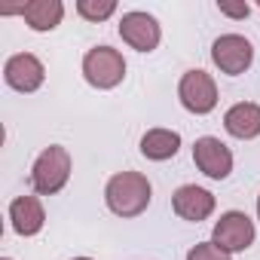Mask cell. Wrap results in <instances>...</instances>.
<instances>
[{
    "label": "cell",
    "instance_id": "obj_1",
    "mask_svg": "<svg viewBox=\"0 0 260 260\" xmlns=\"http://www.w3.org/2000/svg\"><path fill=\"white\" fill-rule=\"evenodd\" d=\"M150 196H153V187L144 175L138 172H119L107 181L104 187V199H107V208L116 214V217H138L141 211H147L150 205Z\"/></svg>",
    "mask_w": 260,
    "mask_h": 260
},
{
    "label": "cell",
    "instance_id": "obj_2",
    "mask_svg": "<svg viewBox=\"0 0 260 260\" xmlns=\"http://www.w3.org/2000/svg\"><path fill=\"white\" fill-rule=\"evenodd\" d=\"M68 178H71V153L61 144L46 147L31 169V187L40 196H55L68 184Z\"/></svg>",
    "mask_w": 260,
    "mask_h": 260
},
{
    "label": "cell",
    "instance_id": "obj_3",
    "mask_svg": "<svg viewBox=\"0 0 260 260\" xmlns=\"http://www.w3.org/2000/svg\"><path fill=\"white\" fill-rule=\"evenodd\" d=\"M83 77L95 89H113L125 77V61L110 46H95L83 55Z\"/></svg>",
    "mask_w": 260,
    "mask_h": 260
},
{
    "label": "cell",
    "instance_id": "obj_4",
    "mask_svg": "<svg viewBox=\"0 0 260 260\" xmlns=\"http://www.w3.org/2000/svg\"><path fill=\"white\" fill-rule=\"evenodd\" d=\"M211 61L220 68V74H230V77H239L251 68L254 61V46L251 40H245L242 34H223L214 40L211 46Z\"/></svg>",
    "mask_w": 260,
    "mask_h": 260
},
{
    "label": "cell",
    "instance_id": "obj_5",
    "mask_svg": "<svg viewBox=\"0 0 260 260\" xmlns=\"http://www.w3.org/2000/svg\"><path fill=\"white\" fill-rule=\"evenodd\" d=\"M178 98L190 113L205 116L217 104V86L205 71H187L181 77V83H178Z\"/></svg>",
    "mask_w": 260,
    "mask_h": 260
},
{
    "label": "cell",
    "instance_id": "obj_6",
    "mask_svg": "<svg viewBox=\"0 0 260 260\" xmlns=\"http://www.w3.org/2000/svg\"><path fill=\"white\" fill-rule=\"evenodd\" d=\"M211 242L217 248H223L226 254L245 251L254 242V223H251V217L245 211H226V214H220V220L214 223Z\"/></svg>",
    "mask_w": 260,
    "mask_h": 260
},
{
    "label": "cell",
    "instance_id": "obj_7",
    "mask_svg": "<svg viewBox=\"0 0 260 260\" xmlns=\"http://www.w3.org/2000/svg\"><path fill=\"white\" fill-rule=\"evenodd\" d=\"M193 162L211 181H223L233 172V153H230V147L220 138H211V135L196 138V144H193Z\"/></svg>",
    "mask_w": 260,
    "mask_h": 260
},
{
    "label": "cell",
    "instance_id": "obj_8",
    "mask_svg": "<svg viewBox=\"0 0 260 260\" xmlns=\"http://www.w3.org/2000/svg\"><path fill=\"white\" fill-rule=\"evenodd\" d=\"M119 37L138 49V52H153L162 40V31H159V22L150 16V13H125L119 19Z\"/></svg>",
    "mask_w": 260,
    "mask_h": 260
},
{
    "label": "cell",
    "instance_id": "obj_9",
    "mask_svg": "<svg viewBox=\"0 0 260 260\" xmlns=\"http://www.w3.org/2000/svg\"><path fill=\"white\" fill-rule=\"evenodd\" d=\"M4 80L16 89V92H37L46 80V71H43V61L31 52H19L13 58H7L4 64Z\"/></svg>",
    "mask_w": 260,
    "mask_h": 260
},
{
    "label": "cell",
    "instance_id": "obj_10",
    "mask_svg": "<svg viewBox=\"0 0 260 260\" xmlns=\"http://www.w3.org/2000/svg\"><path fill=\"white\" fill-rule=\"evenodd\" d=\"M172 208H175L178 217L199 223V220H205V217L214 211V196H211L208 190L196 187V184H184V187L175 190V196H172Z\"/></svg>",
    "mask_w": 260,
    "mask_h": 260
},
{
    "label": "cell",
    "instance_id": "obj_11",
    "mask_svg": "<svg viewBox=\"0 0 260 260\" xmlns=\"http://www.w3.org/2000/svg\"><path fill=\"white\" fill-rule=\"evenodd\" d=\"M10 220L19 236H37L46 223V211L37 196H19L10 205Z\"/></svg>",
    "mask_w": 260,
    "mask_h": 260
},
{
    "label": "cell",
    "instance_id": "obj_12",
    "mask_svg": "<svg viewBox=\"0 0 260 260\" xmlns=\"http://www.w3.org/2000/svg\"><path fill=\"white\" fill-rule=\"evenodd\" d=\"M223 125L226 132L239 141H251L260 135V107L251 104V101H242V104H233L226 113H223Z\"/></svg>",
    "mask_w": 260,
    "mask_h": 260
},
{
    "label": "cell",
    "instance_id": "obj_13",
    "mask_svg": "<svg viewBox=\"0 0 260 260\" xmlns=\"http://www.w3.org/2000/svg\"><path fill=\"white\" fill-rule=\"evenodd\" d=\"M22 19L31 31H52L64 19V4L61 0H28Z\"/></svg>",
    "mask_w": 260,
    "mask_h": 260
},
{
    "label": "cell",
    "instance_id": "obj_14",
    "mask_svg": "<svg viewBox=\"0 0 260 260\" xmlns=\"http://www.w3.org/2000/svg\"><path fill=\"white\" fill-rule=\"evenodd\" d=\"M178 150H181V135L175 128H150L141 138V153L153 162H166V159L178 156Z\"/></svg>",
    "mask_w": 260,
    "mask_h": 260
},
{
    "label": "cell",
    "instance_id": "obj_15",
    "mask_svg": "<svg viewBox=\"0 0 260 260\" xmlns=\"http://www.w3.org/2000/svg\"><path fill=\"white\" fill-rule=\"evenodd\" d=\"M77 13L89 22H104L116 13V4L113 0H80L77 4Z\"/></svg>",
    "mask_w": 260,
    "mask_h": 260
},
{
    "label": "cell",
    "instance_id": "obj_16",
    "mask_svg": "<svg viewBox=\"0 0 260 260\" xmlns=\"http://www.w3.org/2000/svg\"><path fill=\"white\" fill-rule=\"evenodd\" d=\"M187 260H230V254L223 248H217L214 242H199L196 248H190Z\"/></svg>",
    "mask_w": 260,
    "mask_h": 260
},
{
    "label": "cell",
    "instance_id": "obj_17",
    "mask_svg": "<svg viewBox=\"0 0 260 260\" xmlns=\"http://www.w3.org/2000/svg\"><path fill=\"white\" fill-rule=\"evenodd\" d=\"M217 10L223 16H233V19H245L248 16V4H217Z\"/></svg>",
    "mask_w": 260,
    "mask_h": 260
},
{
    "label": "cell",
    "instance_id": "obj_18",
    "mask_svg": "<svg viewBox=\"0 0 260 260\" xmlns=\"http://www.w3.org/2000/svg\"><path fill=\"white\" fill-rule=\"evenodd\" d=\"M257 214H260V196H257Z\"/></svg>",
    "mask_w": 260,
    "mask_h": 260
},
{
    "label": "cell",
    "instance_id": "obj_19",
    "mask_svg": "<svg viewBox=\"0 0 260 260\" xmlns=\"http://www.w3.org/2000/svg\"><path fill=\"white\" fill-rule=\"evenodd\" d=\"M74 260H89V257H74Z\"/></svg>",
    "mask_w": 260,
    "mask_h": 260
},
{
    "label": "cell",
    "instance_id": "obj_20",
    "mask_svg": "<svg viewBox=\"0 0 260 260\" xmlns=\"http://www.w3.org/2000/svg\"><path fill=\"white\" fill-rule=\"evenodd\" d=\"M4 260H10V257H4Z\"/></svg>",
    "mask_w": 260,
    "mask_h": 260
}]
</instances>
